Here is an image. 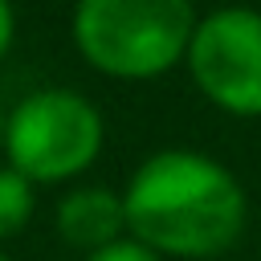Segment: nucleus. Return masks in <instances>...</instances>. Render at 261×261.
Instances as JSON below:
<instances>
[{
  "instance_id": "1",
  "label": "nucleus",
  "mask_w": 261,
  "mask_h": 261,
  "mask_svg": "<svg viewBox=\"0 0 261 261\" xmlns=\"http://www.w3.org/2000/svg\"><path fill=\"white\" fill-rule=\"evenodd\" d=\"M126 228L151 253L216 257L245 232V188L200 151H159L139 163L122 192Z\"/></svg>"
},
{
  "instance_id": "2",
  "label": "nucleus",
  "mask_w": 261,
  "mask_h": 261,
  "mask_svg": "<svg viewBox=\"0 0 261 261\" xmlns=\"http://www.w3.org/2000/svg\"><path fill=\"white\" fill-rule=\"evenodd\" d=\"M196 12L184 0H86L73 12V41L110 77H159L192 41Z\"/></svg>"
},
{
  "instance_id": "3",
  "label": "nucleus",
  "mask_w": 261,
  "mask_h": 261,
  "mask_svg": "<svg viewBox=\"0 0 261 261\" xmlns=\"http://www.w3.org/2000/svg\"><path fill=\"white\" fill-rule=\"evenodd\" d=\"M4 147L29 184L69 179L102 151V114L73 90H37L8 114Z\"/></svg>"
},
{
  "instance_id": "4",
  "label": "nucleus",
  "mask_w": 261,
  "mask_h": 261,
  "mask_svg": "<svg viewBox=\"0 0 261 261\" xmlns=\"http://www.w3.org/2000/svg\"><path fill=\"white\" fill-rule=\"evenodd\" d=\"M184 57L204 98L220 110L241 118L261 114V12L220 8L196 20Z\"/></svg>"
},
{
  "instance_id": "5",
  "label": "nucleus",
  "mask_w": 261,
  "mask_h": 261,
  "mask_svg": "<svg viewBox=\"0 0 261 261\" xmlns=\"http://www.w3.org/2000/svg\"><path fill=\"white\" fill-rule=\"evenodd\" d=\"M122 228H126L122 196H114L110 188H77L57 204V232L77 249L98 253L114 245Z\"/></svg>"
},
{
  "instance_id": "6",
  "label": "nucleus",
  "mask_w": 261,
  "mask_h": 261,
  "mask_svg": "<svg viewBox=\"0 0 261 261\" xmlns=\"http://www.w3.org/2000/svg\"><path fill=\"white\" fill-rule=\"evenodd\" d=\"M33 216V184L16 167H0V237H12Z\"/></svg>"
},
{
  "instance_id": "7",
  "label": "nucleus",
  "mask_w": 261,
  "mask_h": 261,
  "mask_svg": "<svg viewBox=\"0 0 261 261\" xmlns=\"http://www.w3.org/2000/svg\"><path fill=\"white\" fill-rule=\"evenodd\" d=\"M90 261H159V253H151V249L139 245V241H122V237H118L114 245L90 253Z\"/></svg>"
},
{
  "instance_id": "8",
  "label": "nucleus",
  "mask_w": 261,
  "mask_h": 261,
  "mask_svg": "<svg viewBox=\"0 0 261 261\" xmlns=\"http://www.w3.org/2000/svg\"><path fill=\"white\" fill-rule=\"evenodd\" d=\"M12 33H16V16H12V8L0 0V57H4L8 45H12Z\"/></svg>"
},
{
  "instance_id": "9",
  "label": "nucleus",
  "mask_w": 261,
  "mask_h": 261,
  "mask_svg": "<svg viewBox=\"0 0 261 261\" xmlns=\"http://www.w3.org/2000/svg\"><path fill=\"white\" fill-rule=\"evenodd\" d=\"M0 261H8V253H0Z\"/></svg>"
},
{
  "instance_id": "10",
  "label": "nucleus",
  "mask_w": 261,
  "mask_h": 261,
  "mask_svg": "<svg viewBox=\"0 0 261 261\" xmlns=\"http://www.w3.org/2000/svg\"><path fill=\"white\" fill-rule=\"evenodd\" d=\"M0 135H4V118H0Z\"/></svg>"
}]
</instances>
